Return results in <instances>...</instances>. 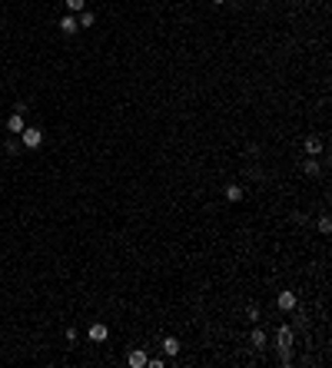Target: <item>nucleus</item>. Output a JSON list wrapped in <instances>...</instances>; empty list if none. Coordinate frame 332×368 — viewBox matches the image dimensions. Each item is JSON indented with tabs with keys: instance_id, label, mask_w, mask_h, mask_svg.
Here are the masks:
<instances>
[{
	"instance_id": "4",
	"label": "nucleus",
	"mask_w": 332,
	"mask_h": 368,
	"mask_svg": "<svg viewBox=\"0 0 332 368\" xmlns=\"http://www.w3.org/2000/svg\"><path fill=\"white\" fill-rule=\"evenodd\" d=\"M146 358H150V355H146L143 348H133L130 355H126V365H130V368H143V365H146Z\"/></svg>"
},
{
	"instance_id": "15",
	"label": "nucleus",
	"mask_w": 332,
	"mask_h": 368,
	"mask_svg": "<svg viewBox=\"0 0 332 368\" xmlns=\"http://www.w3.org/2000/svg\"><path fill=\"white\" fill-rule=\"evenodd\" d=\"M17 149H20V139H17V136H10V139H7V153H10V156H13Z\"/></svg>"
},
{
	"instance_id": "6",
	"label": "nucleus",
	"mask_w": 332,
	"mask_h": 368,
	"mask_svg": "<svg viewBox=\"0 0 332 368\" xmlns=\"http://www.w3.org/2000/svg\"><path fill=\"white\" fill-rule=\"evenodd\" d=\"M23 126H27V123H23V113H13L10 120H7V133L20 136V133H23Z\"/></svg>"
},
{
	"instance_id": "1",
	"label": "nucleus",
	"mask_w": 332,
	"mask_h": 368,
	"mask_svg": "<svg viewBox=\"0 0 332 368\" xmlns=\"http://www.w3.org/2000/svg\"><path fill=\"white\" fill-rule=\"evenodd\" d=\"M292 342H296V335H292V328H289V325H282V328L276 332V345H279V358H282V362H289Z\"/></svg>"
},
{
	"instance_id": "13",
	"label": "nucleus",
	"mask_w": 332,
	"mask_h": 368,
	"mask_svg": "<svg viewBox=\"0 0 332 368\" xmlns=\"http://www.w3.org/2000/svg\"><path fill=\"white\" fill-rule=\"evenodd\" d=\"M226 199L239 202V199H243V189H239V186H226Z\"/></svg>"
},
{
	"instance_id": "16",
	"label": "nucleus",
	"mask_w": 332,
	"mask_h": 368,
	"mask_svg": "<svg viewBox=\"0 0 332 368\" xmlns=\"http://www.w3.org/2000/svg\"><path fill=\"white\" fill-rule=\"evenodd\" d=\"M146 365H153V368H163V365H166V358H163V355H153V358H146Z\"/></svg>"
},
{
	"instance_id": "19",
	"label": "nucleus",
	"mask_w": 332,
	"mask_h": 368,
	"mask_svg": "<svg viewBox=\"0 0 332 368\" xmlns=\"http://www.w3.org/2000/svg\"><path fill=\"white\" fill-rule=\"evenodd\" d=\"M213 3H226V0H213Z\"/></svg>"
},
{
	"instance_id": "14",
	"label": "nucleus",
	"mask_w": 332,
	"mask_h": 368,
	"mask_svg": "<svg viewBox=\"0 0 332 368\" xmlns=\"http://www.w3.org/2000/svg\"><path fill=\"white\" fill-rule=\"evenodd\" d=\"M66 7H70V13H80L87 10V0H66Z\"/></svg>"
},
{
	"instance_id": "11",
	"label": "nucleus",
	"mask_w": 332,
	"mask_h": 368,
	"mask_svg": "<svg viewBox=\"0 0 332 368\" xmlns=\"http://www.w3.org/2000/svg\"><path fill=\"white\" fill-rule=\"evenodd\" d=\"M302 169H306L309 176H319V159H316V156H309L306 163H302Z\"/></svg>"
},
{
	"instance_id": "18",
	"label": "nucleus",
	"mask_w": 332,
	"mask_h": 368,
	"mask_svg": "<svg viewBox=\"0 0 332 368\" xmlns=\"http://www.w3.org/2000/svg\"><path fill=\"white\" fill-rule=\"evenodd\" d=\"M246 319H249V322H259V309L249 305V309H246Z\"/></svg>"
},
{
	"instance_id": "3",
	"label": "nucleus",
	"mask_w": 332,
	"mask_h": 368,
	"mask_svg": "<svg viewBox=\"0 0 332 368\" xmlns=\"http://www.w3.org/2000/svg\"><path fill=\"white\" fill-rule=\"evenodd\" d=\"M276 305L282 309V312H292L299 305V299H296V292H279V299H276Z\"/></svg>"
},
{
	"instance_id": "9",
	"label": "nucleus",
	"mask_w": 332,
	"mask_h": 368,
	"mask_svg": "<svg viewBox=\"0 0 332 368\" xmlns=\"http://www.w3.org/2000/svg\"><path fill=\"white\" fill-rule=\"evenodd\" d=\"M163 352H166L169 358H176V355H179V338H173V335H166V338H163Z\"/></svg>"
},
{
	"instance_id": "17",
	"label": "nucleus",
	"mask_w": 332,
	"mask_h": 368,
	"mask_svg": "<svg viewBox=\"0 0 332 368\" xmlns=\"http://www.w3.org/2000/svg\"><path fill=\"white\" fill-rule=\"evenodd\" d=\"M319 232H322V235H329V232H332V223H329V219H326V216H322V219H319Z\"/></svg>"
},
{
	"instance_id": "7",
	"label": "nucleus",
	"mask_w": 332,
	"mask_h": 368,
	"mask_svg": "<svg viewBox=\"0 0 332 368\" xmlns=\"http://www.w3.org/2000/svg\"><path fill=\"white\" fill-rule=\"evenodd\" d=\"M60 30H63V34H66V37H73V34H77V30H80V23H77V17H73V13H66L63 20H60Z\"/></svg>"
},
{
	"instance_id": "8",
	"label": "nucleus",
	"mask_w": 332,
	"mask_h": 368,
	"mask_svg": "<svg viewBox=\"0 0 332 368\" xmlns=\"http://www.w3.org/2000/svg\"><path fill=\"white\" fill-rule=\"evenodd\" d=\"M306 153H309V156H319L322 153V136H306Z\"/></svg>"
},
{
	"instance_id": "12",
	"label": "nucleus",
	"mask_w": 332,
	"mask_h": 368,
	"mask_svg": "<svg viewBox=\"0 0 332 368\" xmlns=\"http://www.w3.org/2000/svg\"><path fill=\"white\" fill-rule=\"evenodd\" d=\"M266 342H269V338H266L263 328H253V345H256V348H266Z\"/></svg>"
},
{
	"instance_id": "10",
	"label": "nucleus",
	"mask_w": 332,
	"mask_h": 368,
	"mask_svg": "<svg viewBox=\"0 0 332 368\" xmlns=\"http://www.w3.org/2000/svg\"><path fill=\"white\" fill-rule=\"evenodd\" d=\"M77 23H80V27H93V23H97V13H93V10H80Z\"/></svg>"
},
{
	"instance_id": "5",
	"label": "nucleus",
	"mask_w": 332,
	"mask_h": 368,
	"mask_svg": "<svg viewBox=\"0 0 332 368\" xmlns=\"http://www.w3.org/2000/svg\"><path fill=\"white\" fill-rule=\"evenodd\" d=\"M110 338V328L103 322H97V325H90V342H107Z\"/></svg>"
},
{
	"instance_id": "2",
	"label": "nucleus",
	"mask_w": 332,
	"mask_h": 368,
	"mask_svg": "<svg viewBox=\"0 0 332 368\" xmlns=\"http://www.w3.org/2000/svg\"><path fill=\"white\" fill-rule=\"evenodd\" d=\"M20 143L27 146V149H37V146L44 143V133H40L37 126H23V133H20Z\"/></svg>"
}]
</instances>
